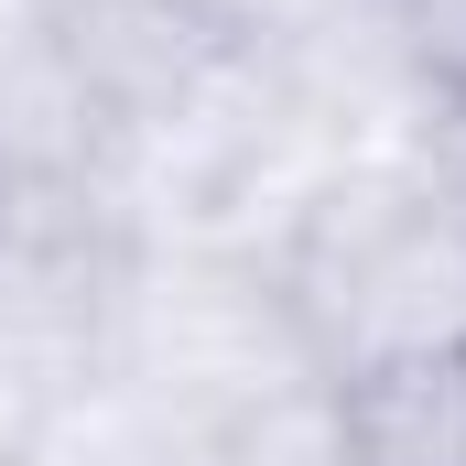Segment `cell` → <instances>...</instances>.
<instances>
[{
  "label": "cell",
  "instance_id": "cell-10",
  "mask_svg": "<svg viewBox=\"0 0 466 466\" xmlns=\"http://www.w3.org/2000/svg\"><path fill=\"white\" fill-rule=\"evenodd\" d=\"M22 466H33V456H22Z\"/></svg>",
  "mask_w": 466,
  "mask_h": 466
},
{
  "label": "cell",
  "instance_id": "cell-9",
  "mask_svg": "<svg viewBox=\"0 0 466 466\" xmlns=\"http://www.w3.org/2000/svg\"><path fill=\"white\" fill-rule=\"evenodd\" d=\"M423 152H434V174H445V196H456V218H466V119H456V130H434Z\"/></svg>",
  "mask_w": 466,
  "mask_h": 466
},
{
  "label": "cell",
  "instance_id": "cell-3",
  "mask_svg": "<svg viewBox=\"0 0 466 466\" xmlns=\"http://www.w3.org/2000/svg\"><path fill=\"white\" fill-rule=\"evenodd\" d=\"M55 44H66V76H76V98L98 119L109 163H130L163 130H185L249 66L207 0H55Z\"/></svg>",
  "mask_w": 466,
  "mask_h": 466
},
{
  "label": "cell",
  "instance_id": "cell-4",
  "mask_svg": "<svg viewBox=\"0 0 466 466\" xmlns=\"http://www.w3.org/2000/svg\"><path fill=\"white\" fill-rule=\"evenodd\" d=\"M358 466H466V348L445 358H390L337 380Z\"/></svg>",
  "mask_w": 466,
  "mask_h": 466
},
{
  "label": "cell",
  "instance_id": "cell-7",
  "mask_svg": "<svg viewBox=\"0 0 466 466\" xmlns=\"http://www.w3.org/2000/svg\"><path fill=\"white\" fill-rule=\"evenodd\" d=\"M390 44H401L434 130H456L466 119V0H390Z\"/></svg>",
  "mask_w": 466,
  "mask_h": 466
},
{
  "label": "cell",
  "instance_id": "cell-5",
  "mask_svg": "<svg viewBox=\"0 0 466 466\" xmlns=\"http://www.w3.org/2000/svg\"><path fill=\"white\" fill-rule=\"evenodd\" d=\"M33 466H218V423H196V412H174V401L98 369L55 401Z\"/></svg>",
  "mask_w": 466,
  "mask_h": 466
},
{
  "label": "cell",
  "instance_id": "cell-6",
  "mask_svg": "<svg viewBox=\"0 0 466 466\" xmlns=\"http://www.w3.org/2000/svg\"><path fill=\"white\" fill-rule=\"evenodd\" d=\"M218 466H358L348 456V412H337V380L271 390V401H249L238 423H218Z\"/></svg>",
  "mask_w": 466,
  "mask_h": 466
},
{
  "label": "cell",
  "instance_id": "cell-1",
  "mask_svg": "<svg viewBox=\"0 0 466 466\" xmlns=\"http://www.w3.org/2000/svg\"><path fill=\"white\" fill-rule=\"evenodd\" d=\"M271 271L293 293V326L326 380L390 358L466 348V218L434 152H358L337 163L271 238Z\"/></svg>",
  "mask_w": 466,
  "mask_h": 466
},
{
  "label": "cell",
  "instance_id": "cell-2",
  "mask_svg": "<svg viewBox=\"0 0 466 466\" xmlns=\"http://www.w3.org/2000/svg\"><path fill=\"white\" fill-rule=\"evenodd\" d=\"M98 369L196 412V423H238L249 401L326 380L304 326H293L271 249H207V238H130Z\"/></svg>",
  "mask_w": 466,
  "mask_h": 466
},
{
  "label": "cell",
  "instance_id": "cell-8",
  "mask_svg": "<svg viewBox=\"0 0 466 466\" xmlns=\"http://www.w3.org/2000/svg\"><path fill=\"white\" fill-rule=\"evenodd\" d=\"M55 401H66V390H55V380H44L33 358H11V348H0V466H22L33 445H44Z\"/></svg>",
  "mask_w": 466,
  "mask_h": 466
}]
</instances>
